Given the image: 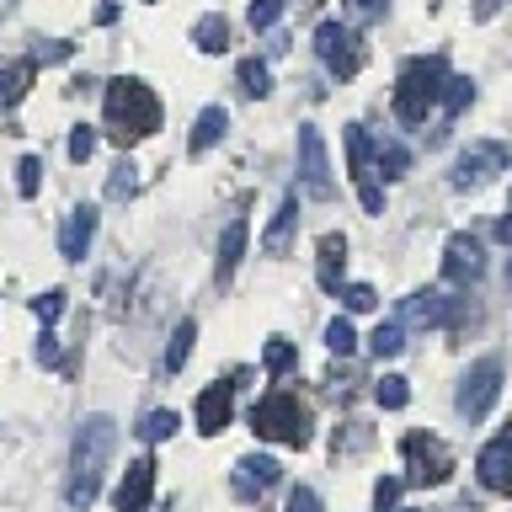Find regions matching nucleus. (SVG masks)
<instances>
[{
	"label": "nucleus",
	"instance_id": "1",
	"mask_svg": "<svg viewBox=\"0 0 512 512\" xmlns=\"http://www.w3.org/2000/svg\"><path fill=\"white\" fill-rule=\"evenodd\" d=\"M118 443V422L112 416H86L75 427V448H70V480H64V502L75 512H91V502L102 496V470Z\"/></svg>",
	"mask_w": 512,
	"mask_h": 512
},
{
	"label": "nucleus",
	"instance_id": "2",
	"mask_svg": "<svg viewBox=\"0 0 512 512\" xmlns=\"http://www.w3.org/2000/svg\"><path fill=\"white\" fill-rule=\"evenodd\" d=\"M102 107H107V123H112V139H118V144L150 139L155 128H160V96L144 86V80H134V75L107 80Z\"/></svg>",
	"mask_w": 512,
	"mask_h": 512
},
{
	"label": "nucleus",
	"instance_id": "3",
	"mask_svg": "<svg viewBox=\"0 0 512 512\" xmlns=\"http://www.w3.org/2000/svg\"><path fill=\"white\" fill-rule=\"evenodd\" d=\"M251 432L267 443H288V448H304L310 443V406L294 395V390H272L251 406Z\"/></svg>",
	"mask_w": 512,
	"mask_h": 512
},
{
	"label": "nucleus",
	"instance_id": "4",
	"mask_svg": "<svg viewBox=\"0 0 512 512\" xmlns=\"http://www.w3.org/2000/svg\"><path fill=\"white\" fill-rule=\"evenodd\" d=\"M443 86H448V70L443 59H411L400 70V86H395V118L400 123H422L432 102H443Z\"/></svg>",
	"mask_w": 512,
	"mask_h": 512
},
{
	"label": "nucleus",
	"instance_id": "5",
	"mask_svg": "<svg viewBox=\"0 0 512 512\" xmlns=\"http://www.w3.org/2000/svg\"><path fill=\"white\" fill-rule=\"evenodd\" d=\"M400 454H406V486H448V475H454V454L432 432H406Z\"/></svg>",
	"mask_w": 512,
	"mask_h": 512
},
{
	"label": "nucleus",
	"instance_id": "6",
	"mask_svg": "<svg viewBox=\"0 0 512 512\" xmlns=\"http://www.w3.org/2000/svg\"><path fill=\"white\" fill-rule=\"evenodd\" d=\"M496 395H502V363L480 358L470 374L459 379V400H454V406H459L464 422H486L491 406H496Z\"/></svg>",
	"mask_w": 512,
	"mask_h": 512
},
{
	"label": "nucleus",
	"instance_id": "7",
	"mask_svg": "<svg viewBox=\"0 0 512 512\" xmlns=\"http://www.w3.org/2000/svg\"><path fill=\"white\" fill-rule=\"evenodd\" d=\"M315 54L326 59L331 75H358L363 70V48H358V32H352L347 22H320L315 27Z\"/></svg>",
	"mask_w": 512,
	"mask_h": 512
},
{
	"label": "nucleus",
	"instance_id": "8",
	"mask_svg": "<svg viewBox=\"0 0 512 512\" xmlns=\"http://www.w3.org/2000/svg\"><path fill=\"white\" fill-rule=\"evenodd\" d=\"M299 182L310 198H331V160L315 123H299Z\"/></svg>",
	"mask_w": 512,
	"mask_h": 512
},
{
	"label": "nucleus",
	"instance_id": "9",
	"mask_svg": "<svg viewBox=\"0 0 512 512\" xmlns=\"http://www.w3.org/2000/svg\"><path fill=\"white\" fill-rule=\"evenodd\" d=\"M278 480H283V464L272 459V454H246V459H235L230 486H235L240 502H256V496H267Z\"/></svg>",
	"mask_w": 512,
	"mask_h": 512
},
{
	"label": "nucleus",
	"instance_id": "10",
	"mask_svg": "<svg viewBox=\"0 0 512 512\" xmlns=\"http://www.w3.org/2000/svg\"><path fill=\"white\" fill-rule=\"evenodd\" d=\"M502 144H470V150H464L459 160H454V176H448V182H454L459 192H470V187H486L496 171H502Z\"/></svg>",
	"mask_w": 512,
	"mask_h": 512
},
{
	"label": "nucleus",
	"instance_id": "11",
	"mask_svg": "<svg viewBox=\"0 0 512 512\" xmlns=\"http://www.w3.org/2000/svg\"><path fill=\"white\" fill-rule=\"evenodd\" d=\"M480 272H486V251H480V240L475 235H448V246H443V278L448 283H475Z\"/></svg>",
	"mask_w": 512,
	"mask_h": 512
},
{
	"label": "nucleus",
	"instance_id": "12",
	"mask_svg": "<svg viewBox=\"0 0 512 512\" xmlns=\"http://www.w3.org/2000/svg\"><path fill=\"white\" fill-rule=\"evenodd\" d=\"M475 475H480V486H486V491L512 496V432H502V438H491L486 448H480Z\"/></svg>",
	"mask_w": 512,
	"mask_h": 512
},
{
	"label": "nucleus",
	"instance_id": "13",
	"mask_svg": "<svg viewBox=\"0 0 512 512\" xmlns=\"http://www.w3.org/2000/svg\"><path fill=\"white\" fill-rule=\"evenodd\" d=\"M155 496V464L150 459H134L128 464V475L118 480V491H112V502H118V512H144Z\"/></svg>",
	"mask_w": 512,
	"mask_h": 512
},
{
	"label": "nucleus",
	"instance_id": "14",
	"mask_svg": "<svg viewBox=\"0 0 512 512\" xmlns=\"http://www.w3.org/2000/svg\"><path fill=\"white\" fill-rule=\"evenodd\" d=\"M230 416H235V384H208L198 395V432L219 438V432L230 427Z\"/></svg>",
	"mask_w": 512,
	"mask_h": 512
},
{
	"label": "nucleus",
	"instance_id": "15",
	"mask_svg": "<svg viewBox=\"0 0 512 512\" xmlns=\"http://www.w3.org/2000/svg\"><path fill=\"white\" fill-rule=\"evenodd\" d=\"M91 240H96V208H75V214L64 219V235H59L64 262H86Z\"/></svg>",
	"mask_w": 512,
	"mask_h": 512
},
{
	"label": "nucleus",
	"instance_id": "16",
	"mask_svg": "<svg viewBox=\"0 0 512 512\" xmlns=\"http://www.w3.org/2000/svg\"><path fill=\"white\" fill-rule=\"evenodd\" d=\"M294 224H299V192H288V198L278 203V214H272V224H267V235H262V251L283 256L288 240H294Z\"/></svg>",
	"mask_w": 512,
	"mask_h": 512
},
{
	"label": "nucleus",
	"instance_id": "17",
	"mask_svg": "<svg viewBox=\"0 0 512 512\" xmlns=\"http://www.w3.org/2000/svg\"><path fill=\"white\" fill-rule=\"evenodd\" d=\"M342 267H347V240L342 235H320V267L315 278L326 294H342Z\"/></svg>",
	"mask_w": 512,
	"mask_h": 512
},
{
	"label": "nucleus",
	"instance_id": "18",
	"mask_svg": "<svg viewBox=\"0 0 512 512\" xmlns=\"http://www.w3.org/2000/svg\"><path fill=\"white\" fill-rule=\"evenodd\" d=\"M448 315H454V299H443L438 288H422V294L406 299V320H411V326H443Z\"/></svg>",
	"mask_w": 512,
	"mask_h": 512
},
{
	"label": "nucleus",
	"instance_id": "19",
	"mask_svg": "<svg viewBox=\"0 0 512 512\" xmlns=\"http://www.w3.org/2000/svg\"><path fill=\"white\" fill-rule=\"evenodd\" d=\"M32 75H38V59H16L0 70V107H16L32 91Z\"/></svg>",
	"mask_w": 512,
	"mask_h": 512
},
{
	"label": "nucleus",
	"instance_id": "20",
	"mask_svg": "<svg viewBox=\"0 0 512 512\" xmlns=\"http://www.w3.org/2000/svg\"><path fill=\"white\" fill-rule=\"evenodd\" d=\"M224 128H230V112H224V107H203V112H198V123H192L187 150H192V155H203L208 144H219V139H224Z\"/></svg>",
	"mask_w": 512,
	"mask_h": 512
},
{
	"label": "nucleus",
	"instance_id": "21",
	"mask_svg": "<svg viewBox=\"0 0 512 512\" xmlns=\"http://www.w3.org/2000/svg\"><path fill=\"white\" fill-rule=\"evenodd\" d=\"M192 48H198V54H224V48H230V22H224L219 11L198 16V22H192Z\"/></svg>",
	"mask_w": 512,
	"mask_h": 512
},
{
	"label": "nucleus",
	"instance_id": "22",
	"mask_svg": "<svg viewBox=\"0 0 512 512\" xmlns=\"http://www.w3.org/2000/svg\"><path fill=\"white\" fill-rule=\"evenodd\" d=\"M246 219H230L224 224V235H219V278H230V272L240 267V256H246Z\"/></svg>",
	"mask_w": 512,
	"mask_h": 512
},
{
	"label": "nucleus",
	"instance_id": "23",
	"mask_svg": "<svg viewBox=\"0 0 512 512\" xmlns=\"http://www.w3.org/2000/svg\"><path fill=\"white\" fill-rule=\"evenodd\" d=\"M368 347H374V358H400V352H406V326H400V320H379L374 336H368Z\"/></svg>",
	"mask_w": 512,
	"mask_h": 512
},
{
	"label": "nucleus",
	"instance_id": "24",
	"mask_svg": "<svg viewBox=\"0 0 512 512\" xmlns=\"http://www.w3.org/2000/svg\"><path fill=\"white\" fill-rule=\"evenodd\" d=\"M374 166H379V176H384V182H395V176H406V166H411L406 144H395V139H379V144H374Z\"/></svg>",
	"mask_w": 512,
	"mask_h": 512
},
{
	"label": "nucleus",
	"instance_id": "25",
	"mask_svg": "<svg viewBox=\"0 0 512 512\" xmlns=\"http://www.w3.org/2000/svg\"><path fill=\"white\" fill-rule=\"evenodd\" d=\"M192 342H198V320H182V326H176V336H171V347H166V368H171V374H182V368H187Z\"/></svg>",
	"mask_w": 512,
	"mask_h": 512
},
{
	"label": "nucleus",
	"instance_id": "26",
	"mask_svg": "<svg viewBox=\"0 0 512 512\" xmlns=\"http://www.w3.org/2000/svg\"><path fill=\"white\" fill-rule=\"evenodd\" d=\"M368 150H374V144H368V134L358 123L347 128V166H352V182H363V176H374L368 171Z\"/></svg>",
	"mask_w": 512,
	"mask_h": 512
},
{
	"label": "nucleus",
	"instance_id": "27",
	"mask_svg": "<svg viewBox=\"0 0 512 512\" xmlns=\"http://www.w3.org/2000/svg\"><path fill=\"white\" fill-rule=\"evenodd\" d=\"M235 75H240V91H246V96H267L272 91V70L262 59H240Z\"/></svg>",
	"mask_w": 512,
	"mask_h": 512
},
{
	"label": "nucleus",
	"instance_id": "28",
	"mask_svg": "<svg viewBox=\"0 0 512 512\" xmlns=\"http://www.w3.org/2000/svg\"><path fill=\"white\" fill-rule=\"evenodd\" d=\"M176 427H182V416H176V411H150V416H144V427H139V438L144 443H166Z\"/></svg>",
	"mask_w": 512,
	"mask_h": 512
},
{
	"label": "nucleus",
	"instance_id": "29",
	"mask_svg": "<svg viewBox=\"0 0 512 512\" xmlns=\"http://www.w3.org/2000/svg\"><path fill=\"white\" fill-rule=\"evenodd\" d=\"M262 363H267V374H288V368L299 363V352H294V342H283V336H272V342L262 347Z\"/></svg>",
	"mask_w": 512,
	"mask_h": 512
},
{
	"label": "nucleus",
	"instance_id": "30",
	"mask_svg": "<svg viewBox=\"0 0 512 512\" xmlns=\"http://www.w3.org/2000/svg\"><path fill=\"white\" fill-rule=\"evenodd\" d=\"M374 400H379L384 411H400V406L411 400V390H406V379H400V374H384V379L374 384Z\"/></svg>",
	"mask_w": 512,
	"mask_h": 512
},
{
	"label": "nucleus",
	"instance_id": "31",
	"mask_svg": "<svg viewBox=\"0 0 512 512\" xmlns=\"http://www.w3.org/2000/svg\"><path fill=\"white\" fill-rule=\"evenodd\" d=\"M326 347L336 352V358H347V352L358 347V331H352V320H347V315H336L331 326H326Z\"/></svg>",
	"mask_w": 512,
	"mask_h": 512
},
{
	"label": "nucleus",
	"instance_id": "32",
	"mask_svg": "<svg viewBox=\"0 0 512 512\" xmlns=\"http://www.w3.org/2000/svg\"><path fill=\"white\" fill-rule=\"evenodd\" d=\"M134 187H139V166H134V160H118L112 176H107V198H128Z\"/></svg>",
	"mask_w": 512,
	"mask_h": 512
},
{
	"label": "nucleus",
	"instance_id": "33",
	"mask_svg": "<svg viewBox=\"0 0 512 512\" xmlns=\"http://www.w3.org/2000/svg\"><path fill=\"white\" fill-rule=\"evenodd\" d=\"M475 102V80H464V75H448V86H443V107L448 112H464Z\"/></svg>",
	"mask_w": 512,
	"mask_h": 512
},
{
	"label": "nucleus",
	"instance_id": "34",
	"mask_svg": "<svg viewBox=\"0 0 512 512\" xmlns=\"http://www.w3.org/2000/svg\"><path fill=\"white\" fill-rule=\"evenodd\" d=\"M38 182H43V160L22 155V166H16V192H22V198H38Z\"/></svg>",
	"mask_w": 512,
	"mask_h": 512
},
{
	"label": "nucleus",
	"instance_id": "35",
	"mask_svg": "<svg viewBox=\"0 0 512 512\" xmlns=\"http://www.w3.org/2000/svg\"><path fill=\"white\" fill-rule=\"evenodd\" d=\"M342 304H347V315H368V310L379 304V294H374L368 283H347V288H342Z\"/></svg>",
	"mask_w": 512,
	"mask_h": 512
},
{
	"label": "nucleus",
	"instance_id": "36",
	"mask_svg": "<svg viewBox=\"0 0 512 512\" xmlns=\"http://www.w3.org/2000/svg\"><path fill=\"white\" fill-rule=\"evenodd\" d=\"M283 6H288V0H251V27L256 32H267V27H278V16H283Z\"/></svg>",
	"mask_w": 512,
	"mask_h": 512
},
{
	"label": "nucleus",
	"instance_id": "37",
	"mask_svg": "<svg viewBox=\"0 0 512 512\" xmlns=\"http://www.w3.org/2000/svg\"><path fill=\"white\" fill-rule=\"evenodd\" d=\"M32 315H38L43 326H54V320L64 315V288H48V294H38V299H32Z\"/></svg>",
	"mask_w": 512,
	"mask_h": 512
},
{
	"label": "nucleus",
	"instance_id": "38",
	"mask_svg": "<svg viewBox=\"0 0 512 512\" xmlns=\"http://www.w3.org/2000/svg\"><path fill=\"white\" fill-rule=\"evenodd\" d=\"M91 155H96V128H86V123H80L75 134H70V160H75V166H86Z\"/></svg>",
	"mask_w": 512,
	"mask_h": 512
},
{
	"label": "nucleus",
	"instance_id": "39",
	"mask_svg": "<svg viewBox=\"0 0 512 512\" xmlns=\"http://www.w3.org/2000/svg\"><path fill=\"white\" fill-rule=\"evenodd\" d=\"M400 486H406V475H384L379 486H374V507H379V512H390V507L400 502Z\"/></svg>",
	"mask_w": 512,
	"mask_h": 512
},
{
	"label": "nucleus",
	"instance_id": "40",
	"mask_svg": "<svg viewBox=\"0 0 512 512\" xmlns=\"http://www.w3.org/2000/svg\"><path fill=\"white\" fill-rule=\"evenodd\" d=\"M358 198H363L368 214H384V187L374 182V176H363V182H358Z\"/></svg>",
	"mask_w": 512,
	"mask_h": 512
},
{
	"label": "nucleus",
	"instance_id": "41",
	"mask_svg": "<svg viewBox=\"0 0 512 512\" xmlns=\"http://www.w3.org/2000/svg\"><path fill=\"white\" fill-rule=\"evenodd\" d=\"M283 512H320V496L310 491V486H294L288 491V507Z\"/></svg>",
	"mask_w": 512,
	"mask_h": 512
},
{
	"label": "nucleus",
	"instance_id": "42",
	"mask_svg": "<svg viewBox=\"0 0 512 512\" xmlns=\"http://www.w3.org/2000/svg\"><path fill=\"white\" fill-rule=\"evenodd\" d=\"M38 363H48V368L59 363V336H54V331H43V342H38Z\"/></svg>",
	"mask_w": 512,
	"mask_h": 512
},
{
	"label": "nucleus",
	"instance_id": "43",
	"mask_svg": "<svg viewBox=\"0 0 512 512\" xmlns=\"http://www.w3.org/2000/svg\"><path fill=\"white\" fill-rule=\"evenodd\" d=\"M32 59H38V64H59V59H70V43H48V48H38Z\"/></svg>",
	"mask_w": 512,
	"mask_h": 512
},
{
	"label": "nucleus",
	"instance_id": "44",
	"mask_svg": "<svg viewBox=\"0 0 512 512\" xmlns=\"http://www.w3.org/2000/svg\"><path fill=\"white\" fill-rule=\"evenodd\" d=\"M496 240H502V246H512V208H507V219L496 224Z\"/></svg>",
	"mask_w": 512,
	"mask_h": 512
},
{
	"label": "nucleus",
	"instance_id": "45",
	"mask_svg": "<svg viewBox=\"0 0 512 512\" xmlns=\"http://www.w3.org/2000/svg\"><path fill=\"white\" fill-rule=\"evenodd\" d=\"M352 11H358V16H379V0H352Z\"/></svg>",
	"mask_w": 512,
	"mask_h": 512
}]
</instances>
